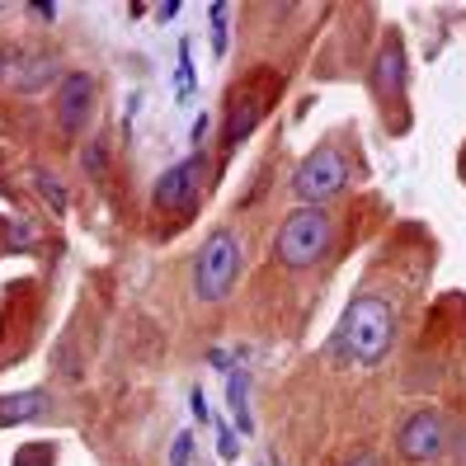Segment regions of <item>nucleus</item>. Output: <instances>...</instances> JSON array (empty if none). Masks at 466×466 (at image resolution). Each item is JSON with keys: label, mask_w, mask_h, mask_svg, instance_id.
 <instances>
[{"label": "nucleus", "mask_w": 466, "mask_h": 466, "mask_svg": "<svg viewBox=\"0 0 466 466\" xmlns=\"http://www.w3.org/2000/svg\"><path fill=\"white\" fill-rule=\"evenodd\" d=\"M344 466H381V461H377V452H353Z\"/></svg>", "instance_id": "nucleus-17"}, {"label": "nucleus", "mask_w": 466, "mask_h": 466, "mask_svg": "<svg viewBox=\"0 0 466 466\" xmlns=\"http://www.w3.org/2000/svg\"><path fill=\"white\" fill-rule=\"evenodd\" d=\"M188 448H194V438L179 433V438H175V448H170V466H188Z\"/></svg>", "instance_id": "nucleus-16"}, {"label": "nucleus", "mask_w": 466, "mask_h": 466, "mask_svg": "<svg viewBox=\"0 0 466 466\" xmlns=\"http://www.w3.org/2000/svg\"><path fill=\"white\" fill-rule=\"evenodd\" d=\"M344 184H349V160H344L335 147L311 151V156L297 166V175H292V188H297L301 208H316V203H325V198H335Z\"/></svg>", "instance_id": "nucleus-4"}, {"label": "nucleus", "mask_w": 466, "mask_h": 466, "mask_svg": "<svg viewBox=\"0 0 466 466\" xmlns=\"http://www.w3.org/2000/svg\"><path fill=\"white\" fill-rule=\"evenodd\" d=\"M259 118H264V99H255V95H240V99H231V108H227V132H222V147L227 151H236L245 137H250L255 127H259Z\"/></svg>", "instance_id": "nucleus-9"}, {"label": "nucleus", "mask_w": 466, "mask_h": 466, "mask_svg": "<svg viewBox=\"0 0 466 466\" xmlns=\"http://www.w3.org/2000/svg\"><path fill=\"white\" fill-rule=\"evenodd\" d=\"M448 443H452V452H457V461L466 466V433H457V438H448Z\"/></svg>", "instance_id": "nucleus-18"}, {"label": "nucleus", "mask_w": 466, "mask_h": 466, "mask_svg": "<svg viewBox=\"0 0 466 466\" xmlns=\"http://www.w3.org/2000/svg\"><path fill=\"white\" fill-rule=\"evenodd\" d=\"M90 108H95V80L86 71H71L62 80V90H57V123H62V132L76 137L80 127H86Z\"/></svg>", "instance_id": "nucleus-7"}, {"label": "nucleus", "mask_w": 466, "mask_h": 466, "mask_svg": "<svg viewBox=\"0 0 466 466\" xmlns=\"http://www.w3.org/2000/svg\"><path fill=\"white\" fill-rule=\"evenodd\" d=\"M330 236H335L330 212L297 208V212H288V222L279 227V245H273V250H279V259L288 268H311V264L325 259V250H330Z\"/></svg>", "instance_id": "nucleus-2"}, {"label": "nucleus", "mask_w": 466, "mask_h": 466, "mask_svg": "<svg viewBox=\"0 0 466 466\" xmlns=\"http://www.w3.org/2000/svg\"><path fill=\"white\" fill-rule=\"evenodd\" d=\"M0 71H5V57H0Z\"/></svg>", "instance_id": "nucleus-20"}, {"label": "nucleus", "mask_w": 466, "mask_h": 466, "mask_svg": "<svg viewBox=\"0 0 466 466\" xmlns=\"http://www.w3.org/2000/svg\"><path fill=\"white\" fill-rule=\"evenodd\" d=\"M198 184H203V156H188V160H179V166L170 170V175H160V184H156V194H151V203H156V212L160 208H194L198 203Z\"/></svg>", "instance_id": "nucleus-6"}, {"label": "nucleus", "mask_w": 466, "mask_h": 466, "mask_svg": "<svg viewBox=\"0 0 466 466\" xmlns=\"http://www.w3.org/2000/svg\"><path fill=\"white\" fill-rule=\"evenodd\" d=\"M188 90H194V66H188V43L179 47V95L188 99Z\"/></svg>", "instance_id": "nucleus-15"}, {"label": "nucleus", "mask_w": 466, "mask_h": 466, "mask_svg": "<svg viewBox=\"0 0 466 466\" xmlns=\"http://www.w3.org/2000/svg\"><path fill=\"white\" fill-rule=\"evenodd\" d=\"M222 457H236V433L222 429Z\"/></svg>", "instance_id": "nucleus-19"}, {"label": "nucleus", "mask_w": 466, "mask_h": 466, "mask_svg": "<svg viewBox=\"0 0 466 466\" xmlns=\"http://www.w3.org/2000/svg\"><path fill=\"white\" fill-rule=\"evenodd\" d=\"M231 410H236V420H240V429H250V410H245V372H236L231 377Z\"/></svg>", "instance_id": "nucleus-11"}, {"label": "nucleus", "mask_w": 466, "mask_h": 466, "mask_svg": "<svg viewBox=\"0 0 466 466\" xmlns=\"http://www.w3.org/2000/svg\"><path fill=\"white\" fill-rule=\"evenodd\" d=\"M80 166H86V175H104V137H90L86 156H80Z\"/></svg>", "instance_id": "nucleus-12"}, {"label": "nucleus", "mask_w": 466, "mask_h": 466, "mask_svg": "<svg viewBox=\"0 0 466 466\" xmlns=\"http://www.w3.org/2000/svg\"><path fill=\"white\" fill-rule=\"evenodd\" d=\"M372 90L381 99H400L405 95V52L396 38H387V47L377 52V66H372Z\"/></svg>", "instance_id": "nucleus-8"}, {"label": "nucleus", "mask_w": 466, "mask_h": 466, "mask_svg": "<svg viewBox=\"0 0 466 466\" xmlns=\"http://www.w3.org/2000/svg\"><path fill=\"white\" fill-rule=\"evenodd\" d=\"M396 448L405 461H433V457H443L448 448V424L443 415H433V410H420V415H410L396 433Z\"/></svg>", "instance_id": "nucleus-5"}, {"label": "nucleus", "mask_w": 466, "mask_h": 466, "mask_svg": "<svg viewBox=\"0 0 466 466\" xmlns=\"http://www.w3.org/2000/svg\"><path fill=\"white\" fill-rule=\"evenodd\" d=\"M38 188H43V194L52 198V208H57V212L66 208V188H62L57 179H52V175H38Z\"/></svg>", "instance_id": "nucleus-14"}, {"label": "nucleus", "mask_w": 466, "mask_h": 466, "mask_svg": "<svg viewBox=\"0 0 466 466\" xmlns=\"http://www.w3.org/2000/svg\"><path fill=\"white\" fill-rule=\"evenodd\" d=\"M396 344V311L381 297H353L349 311L339 316V335L335 349L344 353L349 363L359 368H377Z\"/></svg>", "instance_id": "nucleus-1"}, {"label": "nucleus", "mask_w": 466, "mask_h": 466, "mask_svg": "<svg viewBox=\"0 0 466 466\" xmlns=\"http://www.w3.org/2000/svg\"><path fill=\"white\" fill-rule=\"evenodd\" d=\"M227 5H212V47L217 52H227Z\"/></svg>", "instance_id": "nucleus-13"}, {"label": "nucleus", "mask_w": 466, "mask_h": 466, "mask_svg": "<svg viewBox=\"0 0 466 466\" xmlns=\"http://www.w3.org/2000/svg\"><path fill=\"white\" fill-rule=\"evenodd\" d=\"M43 415V396L38 391H24V396H0V424H24Z\"/></svg>", "instance_id": "nucleus-10"}, {"label": "nucleus", "mask_w": 466, "mask_h": 466, "mask_svg": "<svg viewBox=\"0 0 466 466\" xmlns=\"http://www.w3.org/2000/svg\"><path fill=\"white\" fill-rule=\"evenodd\" d=\"M236 273H240V236L231 227H217L194 264V297L198 301H222L236 288Z\"/></svg>", "instance_id": "nucleus-3"}]
</instances>
